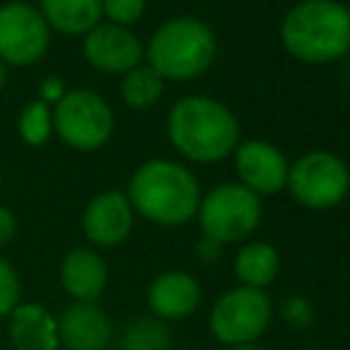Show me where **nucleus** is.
Wrapping results in <instances>:
<instances>
[{
    "label": "nucleus",
    "instance_id": "1",
    "mask_svg": "<svg viewBox=\"0 0 350 350\" xmlns=\"http://www.w3.org/2000/svg\"><path fill=\"white\" fill-rule=\"evenodd\" d=\"M167 137L172 148L194 164H216L241 142L235 115L211 96H183L167 112Z\"/></svg>",
    "mask_w": 350,
    "mask_h": 350
},
{
    "label": "nucleus",
    "instance_id": "2",
    "mask_svg": "<svg viewBox=\"0 0 350 350\" xmlns=\"http://www.w3.org/2000/svg\"><path fill=\"white\" fill-rule=\"evenodd\" d=\"M126 197L142 219L161 227H178L197 216L202 191L197 175L186 164L172 159H148L131 172Z\"/></svg>",
    "mask_w": 350,
    "mask_h": 350
},
{
    "label": "nucleus",
    "instance_id": "3",
    "mask_svg": "<svg viewBox=\"0 0 350 350\" xmlns=\"http://www.w3.org/2000/svg\"><path fill=\"white\" fill-rule=\"evenodd\" d=\"M284 49L301 63H334L350 52V8L339 0H301L279 27Z\"/></svg>",
    "mask_w": 350,
    "mask_h": 350
},
{
    "label": "nucleus",
    "instance_id": "4",
    "mask_svg": "<svg viewBox=\"0 0 350 350\" xmlns=\"http://www.w3.org/2000/svg\"><path fill=\"white\" fill-rule=\"evenodd\" d=\"M216 57V33L197 16H175L159 25L145 46L148 66L161 79L186 82L211 68Z\"/></svg>",
    "mask_w": 350,
    "mask_h": 350
},
{
    "label": "nucleus",
    "instance_id": "5",
    "mask_svg": "<svg viewBox=\"0 0 350 350\" xmlns=\"http://www.w3.org/2000/svg\"><path fill=\"white\" fill-rule=\"evenodd\" d=\"M55 137L79 153L101 150L115 134V112L109 101L90 88H68L52 107Z\"/></svg>",
    "mask_w": 350,
    "mask_h": 350
},
{
    "label": "nucleus",
    "instance_id": "6",
    "mask_svg": "<svg viewBox=\"0 0 350 350\" xmlns=\"http://www.w3.org/2000/svg\"><path fill=\"white\" fill-rule=\"evenodd\" d=\"M197 216L205 241L216 246L238 243L260 227L262 202L254 191H249L241 183H221L200 200Z\"/></svg>",
    "mask_w": 350,
    "mask_h": 350
},
{
    "label": "nucleus",
    "instance_id": "7",
    "mask_svg": "<svg viewBox=\"0 0 350 350\" xmlns=\"http://www.w3.org/2000/svg\"><path fill=\"white\" fill-rule=\"evenodd\" d=\"M287 189L304 208L328 211L336 208L350 191L347 164L328 150H312L298 156L287 170Z\"/></svg>",
    "mask_w": 350,
    "mask_h": 350
},
{
    "label": "nucleus",
    "instance_id": "8",
    "mask_svg": "<svg viewBox=\"0 0 350 350\" xmlns=\"http://www.w3.org/2000/svg\"><path fill=\"white\" fill-rule=\"evenodd\" d=\"M271 317H273L271 298L262 290L238 284L216 298V304L211 306L208 328L221 345L243 347V345H254V339L262 336V331L271 325Z\"/></svg>",
    "mask_w": 350,
    "mask_h": 350
},
{
    "label": "nucleus",
    "instance_id": "9",
    "mask_svg": "<svg viewBox=\"0 0 350 350\" xmlns=\"http://www.w3.org/2000/svg\"><path fill=\"white\" fill-rule=\"evenodd\" d=\"M52 44V30L38 5L27 0L0 3V60L11 68H27L44 60Z\"/></svg>",
    "mask_w": 350,
    "mask_h": 350
},
{
    "label": "nucleus",
    "instance_id": "10",
    "mask_svg": "<svg viewBox=\"0 0 350 350\" xmlns=\"http://www.w3.org/2000/svg\"><path fill=\"white\" fill-rule=\"evenodd\" d=\"M82 55L96 71L104 74H126L145 63V46L131 27L112 22H98L82 36Z\"/></svg>",
    "mask_w": 350,
    "mask_h": 350
},
{
    "label": "nucleus",
    "instance_id": "11",
    "mask_svg": "<svg viewBox=\"0 0 350 350\" xmlns=\"http://www.w3.org/2000/svg\"><path fill=\"white\" fill-rule=\"evenodd\" d=\"M232 161H235L238 183L246 186L249 191H254L257 197L279 194L287 186L290 161L284 159V153L276 145H271L265 139L238 142V148L232 150Z\"/></svg>",
    "mask_w": 350,
    "mask_h": 350
},
{
    "label": "nucleus",
    "instance_id": "12",
    "mask_svg": "<svg viewBox=\"0 0 350 350\" xmlns=\"http://www.w3.org/2000/svg\"><path fill=\"white\" fill-rule=\"evenodd\" d=\"M134 230V208L126 191H101L82 211V232L98 249L120 246Z\"/></svg>",
    "mask_w": 350,
    "mask_h": 350
},
{
    "label": "nucleus",
    "instance_id": "13",
    "mask_svg": "<svg viewBox=\"0 0 350 350\" xmlns=\"http://www.w3.org/2000/svg\"><path fill=\"white\" fill-rule=\"evenodd\" d=\"M57 336L66 350H107L112 339V325L98 304L71 301L57 314Z\"/></svg>",
    "mask_w": 350,
    "mask_h": 350
},
{
    "label": "nucleus",
    "instance_id": "14",
    "mask_svg": "<svg viewBox=\"0 0 350 350\" xmlns=\"http://www.w3.org/2000/svg\"><path fill=\"white\" fill-rule=\"evenodd\" d=\"M107 282H109V268L96 249L77 246L60 262V287L71 301L96 304Z\"/></svg>",
    "mask_w": 350,
    "mask_h": 350
},
{
    "label": "nucleus",
    "instance_id": "15",
    "mask_svg": "<svg viewBox=\"0 0 350 350\" xmlns=\"http://www.w3.org/2000/svg\"><path fill=\"white\" fill-rule=\"evenodd\" d=\"M200 293L189 271H164L148 284V306L161 320H186L200 306Z\"/></svg>",
    "mask_w": 350,
    "mask_h": 350
},
{
    "label": "nucleus",
    "instance_id": "16",
    "mask_svg": "<svg viewBox=\"0 0 350 350\" xmlns=\"http://www.w3.org/2000/svg\"><path fill=\"white\" fill-rule=\"evenodd\" d=\"M5 320L14 350H60L57 317L44 304L19 301V306Z\"/></svg>",
    "mask_w": 350,
    "mask_h": 350
},
{
    "label": "nucleus",
    "instance_id": "17",
    "mask_svg": "<svg viewBox=\"0 0 350 350\" xmlns=\"http://www.w3.org/2000/svg\"><path fill=\"white\" fill-rule=\"evenodd\" d=\"M36 5L60 36H85L101 22V0H38Z\"/></svg>",
    "mask_w": 350,
    "mask_h": 350
},
{
    "label": "nucleus",
    "instance_id": "18",
    "mask_svg": "<svg viewBox=\"0 0 350 350\" xmlns=\"http://www.w3.org/2000/svg\"><path fill=\"white\" fill-rule=\"evenodd\" d=\"M279 252L276 246L265 243V241H252V243H243L238 249V254L232 257V271H235V279L241 287H254V290H262L268 287L276 273H279Z\"/></svg>",
    "mask_w": 350,
    "mask_h": 350
},
{
    "label": "nucleus",
    "instance_id": "19",
    "mask_svg": "<svg viewBox=\"0 0 350 350\" xmlns=\"http://www.w3.org/2000/svg\"><path fill=\"white\" fill-rule=\"evenodd\" d=\"M120 98L126 107L131 109H148L153 104H159L161 93H164V79L148 66V63H139L137 68L120 74Z\"/></svg>",
    "mask_w": 350,
    "mask_h": 350
},
{
    "label": "nucleus",
    "instance_id": "20",
    "mask_svg": "<svg viewBox=\"0 0 350 350\" xmlns=\"http://www.w3.org/2000/svg\"><path fill=\"white\" fill-rule=\"evenodd\" d=\"M16 134L27 148H44L52 139V107L41 98H30L16 118Z\"/></svg>",
    "mask_w": 350,
    "mask_h": 350
},
{
    "label": "nucleus",
    "instance_id": "21",
    "mask_svg": "<svg viewBox=\"0 0 350 350\" xmlns=\"http://www.w3.org/2000/svg\"><path fill=\"white\" fill-rule=\"evenodd\" d=\"M120 350H170V334L156 320H137L126 328Z\"/></svg>",
    "mask_w": 350,
    "mask_h": 350
},
{
    "label": "nucleus",
    "instance_id": "22",
    "mask_svg": "<svg viewBox=\"0 0 350 350\" xmlns=\"http://www.w3.org/2000/svg\"><path fill=\"white\" fill-rule=\"evenodd\" d=\"M22 301V279L11 260L0 254V320H5Z\"/></svg>",
    "mask_w": 350,
    "mask_h": 350
},
{
    "label": "nucleus",
    "instance_id": "23",
    "mask_svg": "<svg viewBox=\"0 0 350 350\" xmlns=\"http://www.w3.org/2000/svg\"><path fill=\"white\" fill-rule=\"evenodd\" d=\"M145 5L148 0H101V19L129 27L137 19H142Z\"/></svg>",
    "mask_w": 350,
    "mask_h": 350
},
{
    "label": "nucleus",
    "instance_id": "24",
    "mask_svg": "<svg viewBox=\"0 0 350 350\" xmlns=\"http://www.w3.org/2000/svg\"><path fill=\"white\" fill-rule=\"evenodd\" d=\"M68 88L63 85V79L60 77H44V82L38 85V96L36 98H41L44 104H49V107H55L60 98H63V93H66Z\"/></svg>",
    "mask_w": 350,
    "mask_h": 350
},
{
    "label": "nucleus",
    "instance_id": "25",
    "mask_svg": "<svg viewBox=\"0 0 350 350\" xmlns=\"http://www.w3.org/2000/svg\"><path fill=\"white\" fill-rule=\"evenodd\" d=\"M14 235H16V216H14L11 208L0 205V249H3L5 243H11Z\"/></svg>",
    "mask_w": 350,
    "mask_h": 350
},
{
    "label": "nucleus",
    "instance_id": "26",
    "mask_svg": "<svg viewBox=\"0 0 350 350\" xmlns=\"http://www.w3.org/2000/svg\"><path fill=\"white\" fill-rule=\"evenodd\" d=\"M8 71H11V66H8L5 60H0V90H3L5 82H8Z\"/></svg>",
    "mask_w": 350,
    "mask_h": 350
},
{
    "label": "nucleus",
    "instance_id": "27",
    "mask_svg": "<svg viewBox=\"0 0 350 350\" xmlns=\"http://www.w3.org/2000/svg\"><path fill=\"white\" fill-rule=\"evenodd\" d=\"M227 350H265L260 345H243V347H227Z\"/></svg>",
    "mask_w": 350,
    "mask_h": 350
},
{
    "label": "nucleus",
    "instance_id": "28",
    "mask_svg": "<svg viewBox=\"0 0 350 350\" xmlns=\"http://www.w3.org/2000/svg\"><path fill=\"white\" fill-rule=\"evenodd\" d=\"M0 189H3V167H0Z\"/></svg>",
    "mask_w": 350,
    "mask_h": 350
},
{
    "label": "nucleus",
    "instance_id": "29",
    "mask_svg": "<svg viewBox=\"0 0 350 350\" xmlns=\"http://www.w3.org/2000/svg\"><path fill=\"white\" fill-rule=\"evenodd\" d=\"M347 82H350V79H347Z\"/></svg>",
    "mask_w": 350,
    "mask_h": 350
}]
</instances>
